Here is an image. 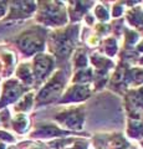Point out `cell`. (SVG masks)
<instances>
[{
    "instance_id": "1",
    "label": "cell",
    "mask_w": 143,
    "mask_h": 149,
    "mask_svg": "<svg viewBox=\"0 0 143 149\" xmlns=\"http://www.w3.org/2000/svg\"><path fill=\"white\" fill-rule=\"evenodd\" d=\"M20 46L26 54H33L43 47V42L39 41L38 39H35V37L26 36L20 41Z\"/></svg>"
},
{
    "instance_id": "2",
    "label": "cell",
    "mask_w": 143,
    "mask_h": 149,
    "mask_svg": "<svg viewBox=\"0 0 143 149\" xmlns=\"http://www.w3.org/2000/svg\"><path fill=\"white\" fill-rule=\"evenodd\" d=\"M20 92V88L15 82H9L5 87V95H4V100L1 101V106H5L9 102H13L17 98Z\"/></svg>"
},
{
    "instance_id": "3",
    "label": "cell",
    "mask_w": 143,
    "mask_h": 149,
    "mask_svg": "<svg viewBox=\"0 0 143 149\" xmlns=\"http://www.w3.org/2000/svg\"><path fill=\"white\" fill-rule=\"evenodd\" d=\"M51 67V60L45 56H39L35 61V73L38 77H43Z\"/></svg>"
},
{
    "instance_id": "4",
    "label": "cell",
    "mask_w": 143,
    "mask_h": 149,
    "mask_svg": "<svg viewBox=\"0 0 143 149\" xmlns=\"http://www.w3.org/2000/svg\"><path fill=\"white\" fill-rule=\"evenodd\" d=\"M60 90H61V85H60V83H51V85H49L43 92L40 93V100H43V98L49 100L50 97H52V96L56 95V93H59Z\"/></svg>"
},
{
    "instance_id": "5",
    "label": "cell",
    "mask_w": 143,
    "mask_h": 149,
    "mask_svg": "<svg viewBox=\"0 0 143 149\" xmlns=\"http://www.w3.org/2000/svg\"><path fill=\"white\" fill-rule=\"evenodd\" d=\"M27 127V120L24 116H17L15 118V128L19 130V132H22V130H25Z\"/></svg>"
},
{
    "instance_id": "6",
    "label": "cell",
    "mask_w": 143,
    "mask_h": 149,
    "mask_svg": "<svg viewBox=\"0 0 143 149\" xmlns=\"http://www.w3.org/2000/svg\"><path fill=\"white\" fill-rule=\"evenodd\" d=\"M19 76L22 78V80H25V81H27V82H30V73H29V70H27V67L26 66H24V67H21L20 70H19Z\"/></svg>"
},
{
    "instance_id": "7",
    "label": "cell",
    "mask_w": 143,
    "mask_h": 149,
    "mask_svg": "<svg viewBox=\"0 0 143 149\" xmlns=\"http://www.w3.org/2000/svg\"><path fill=\"white\" fill-rule=\"evenodd\" d=\"M30 102H31V96L29 95L27 97H25V100H24V102H21V106H20V108H22V109H27L30 107Z\"/></svg>"
},
{
    "instance_id": "8",
    "label": "cell",
    "mask_w": 143,
    "mask_h": 149,
    "mask_svg": "<svg viewBox=\"0 0 143 149\" xmlns=\"http://www.w3.org/2000/svg\"><path fill=\"white\" fill-rule=\"evenodd\" d=\"M0 138L4 139V141H13V137L11 136H9L8 133H4V132H0Z\"/></svg>"
},
{
    "instance_id": "9",
    "label": "cell",
    "mask_w": 143,
    "mask_h": 149,
    "mask_svg": "<svg viewBox=\"0 0 143 149\" xmlns=\"http://www.w3.org/2000/svg\"><path fill=\"white\" fill-rule=\"evenodd\" d=\"M4 11H5V5H4V4H0V16L4 14Z\"/></svg>"
},
{
    "instance_id": "10",
    "label": "cell",
    "mask_w": 143,
    "mask_h": 149,
    "mask_svg": "<svg viewBox=\"0 0 143 149\" xmlns=\"http://www.w3.org/2000/svg\"><path fill=\"white\" fill-rule=\"evenodd\" d=\"M0 149H4V146H3V144H0Z\"/></svg>"
}]
</instances>
